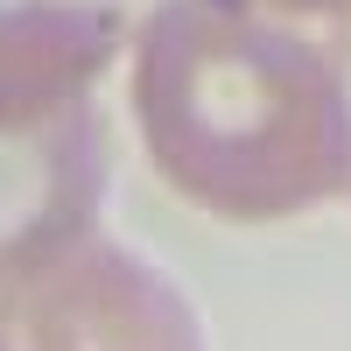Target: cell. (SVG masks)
I'll return each instance as SVG.
<instances>
[{
  "label": "cell",
  "mask_w": 351,
  "mask_h": 351,
  "mask_svg": "<svg viewBox=\"0 0 351 351\" xmlns=\"http://www.w3.org/2000/svg\"><path fill=\"white\" fill-rule=\"evenodd\" d=\"M134 120L155 176L225 225H281L351 183L330 43L253 0H155L134 36Z\"/></svg>",
  "instance_id": "1"
},
{
  "label": "cell",
  "mask_w": 351,
  "mask_h": 351,
  "mask_svg": "<svg viewBox=\"0 0 351 351\" xmlns=\"http://www.w3.org/2000/svg\"><path fill=\"white\" fill-rule=\"evenodd\" d=\"M8 351H204V316L155 260L106 232H77L56 253L0 281Z\"/></svg>",
  "instance_id": "2"
},
{
  "label": "cell",
  "mask_w": 351,
  "mask_h": 351,
  "mask_svg": "<svg viewBox=\"0 0 351 351\" xmlns=\"http://www.w3.org/2000/svg\"><path fill=\"white\" fill-rule=\"evenodd\" d=\"M106 127L92 92L0 99V281L99 225Z\"/></svg>",
  "instance_id": "3"
},
{
  "label": "cell",
  "mask_w": 351,
  "mask_h": 351,
  "mask_svg": "<svg viewBox=\"0 0 351 351\" xmlns=\"http://www.w3.org/2000/svg\"><path fill=\"white\" fill-rule=\"evenodd\" d=\"M120 14L92 0H21L0 8V99L92 92L120 56Z\"/></svg>",
  "instance_id": "4"
},
{
  "label": "cell",
  "mask_w": 351,
  "mask_h": 351,
  "mask_svg": "<svg viewBox=\"0 0 351 351\" xmlns=\"http://www.w3.org/2000/svg\"><path fill=\"white\" fill-rule=\"evenodd\" d=\"M281 21H351V0H253Z\"/></svg>",
  "instance_id": "5"
},
{
  "label": "cell",
  "mask_w": 351,
  "mask_h": 351,
  "mask_svg": "<svg viewBox=\"0 0 351 351\" xmlns=\"http://www.w3.org/2000/svg\"><path fill=\"white\" fill-rule=\"evenodd\" d=\"M330 64H337V84H344V112H351V21H344V36L330 43ZM344 197H351V183H344Z\"/></svg>",
  "instance_id": "6"
},
{
  "label": "cell",
  "mask_w": 351,
  "mask_h": 351,
  "mask_svg": "<svg viewBox=\"0 0 351 351\" xmlns=\"http://www.w3.org/2000/svg\"><path fill=\"white\" fill-rule=\"evenodd\" d=\"M0 351H8V344H0Z\"/></svg>",
  "instance_id": "7"
}]
</instances>
